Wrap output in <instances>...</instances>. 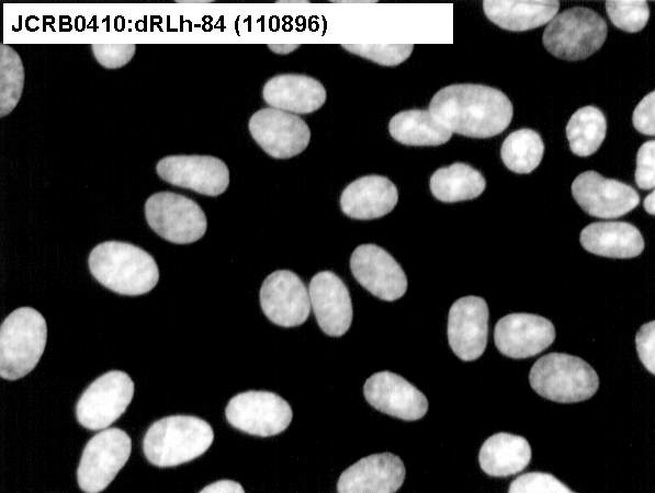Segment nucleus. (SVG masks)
Segmentation results:
<instances>
[{"mask_svg":"<svg viewBox=\"0 0 655 493\" xmlns=\"http://www.w3.org/2000/svg\"><path fill=\"white\" fill-rule=\"evenodd\" d=\"M643 206L650 215L654 216V214H655V192L654 191L652 193H650L644 198Z\"/></svg>","mask_w":655,"mask_h":493,"instance_id":"40","label":"nucleus"},{"mask_svg":"<svg viewBox=\"0 0 655 493\" xmlns=\"http://www.w3.org/2000/svg\"><path fill=\"white\" fill-rule=\"evenodd\" d=\"M149 227L165 240L187 244L200 240L207 220L201 206L192 198L173 192H158L145 203Z\"/></svg>","mask_w":655,"mask_h":493,"instance_id":"7","label":"nucleus"},{"mask_svg":"<svg viewBox=\"0 0 655 493\" xmlns=\"http://www.w3.org/2000/svg\"><path fill=\"white\" fill-rule=\"evenodd\" d=\"M572 195L584 211L603 219L624 216L640 203L639 193L631 185L596 171L577 175L572 183Z\"/></svg>","mask_w":655,"mask_h":493,"instance_id":"13","label":"nucleus"},{"mask_svg":"<svg viewBox=\"0 0 655 493\" xmlns=\"http://www.w3.org/2000/svg\"><path fill=\"white\" fill-rule=\"evenodd\" d=\"M300 45H268V48L275 54L279 55H287L295 49H297Z\"/></svg>","mask_w":655,"mask_h":493,"instance_id":"39","label":"nucleus"},{"mask_svg":"<svg viewBox=\"0 0 655 493\" xmlns=\"http://www.w3.org/2000/svg\"><path fill=\"white\" fill-rule=\"evenodd\" d=\"M553 323L532 313H510L495 325L494 340L498 351L510 358L522 359L538 355L555 340Z\"/></svg>","mask_w":655,"mask_h":493,"instance_id":"17","label":"nucleus"},{"mask_svg":"<svg viewBox=\"0 0 655 493\" xmlns=\"http://www.w3.org/2000/svg\"><path fill=\"white\" fill-rule=\"evenodd\" d=\"M156 171L169 184L206 196H218L229 185L227 165L213 156H168L158 161Z\"/></svg>","mask_w":655,"mask_h":493,"instance_id":"12","label":"nucleus"},{"mask_svg":"<svg viewBox=\"0 0 655 493\" xmlns=\"http://www.w3.org/2000/svg\"><path fill=\"white\" fill-rule=\"evenodd\" d=\"M47 340L44 317L34 308L21 307L12 311L0 329V376L16 380L34 369Z\"/></svg>","mask_w":655,"mask_h":493,"instance_id":"4","label":"nucleus"},{"mask_svg":"<svg viewBox=\"0 0 655 493\" xmlns=\"http://www.w3.org/2000/svg\"><path fill=\"white\" fill-rule=\"evenodd\" d=\"M310 307L320 329L329 336H341L350 328L353 309L349 290L339 276L323 271L308 287Z\"/></svg>","mask_w":655,"mask_h":493,"instance_id":"19","label":"nucleus"},{"mask_svg":"<svg viewBox=\"0 0 655 493\" xmlns=\"http://www.w3.org/2000/svg\"><path fill=\"white\" fill-rule=\"evenodd\" d=\"M510 493H572L573 490L551 473L529 472L511 481Z\"/></svg>","mask_w":655,"mask_h":493,"instance_id":"33","label":"nucleus"},{"mask_svg":"<svg viewBox=\"0 0 655 493\" xmlns=\"http://www.w3.org/2000/svg\"><path fill=\"white\" fill-rule=\"evenodd\" d=\"M607 34L603 18L589 8L575 7L556 14L549 22L542 42L554 57L577 61L600 49Z\"/></svg>","mask_w":655,"mask_h":493,"instance_id":"6","label":"nucleus"},{"mask_svg":"<svg viewBox=\"0 0 655 493\" xmlns=\"http://www.w3.org/2000/svg\"><path fill=\"white\" fill-rule=\"evenodd\" d=\"M350 268L359 284L382 300H397L407 290V277L402 266L376 244L357 246L350 257Z\"/></svg>","mask_w":655,"mask_h":493,"instance_id":"15","label":"nucleus"},{"mask_svg":"<svg viewBox=\"0 0 655 493\" xmlns=\"http://www.w3.org/2000/svg\"><path fill=\"white\" fill-rule=\"evenodd\" d=\"M560 9L558 1H493L483 2L485 15L500 28L523 32L549 23Z\"/></svg>","mask_w":655,"mask_h":493,"instance_id":"25","label":"nucleus"},{"mask_svg":"<svg viewBox=\"0 0 655 493\" xmlns=\"http://www.w3.org/2000/svg\"><path fill=\"white\" fill-rule=\"evenodd\" d=\"M544 144L535 130L522 128L512 131L504 140L500 157L504 164L512 172L527 174L541 162Z\"/></svg>","mask_w":655,"mask_h":493,"instance_id":"29","label":"nucleus"},{"mask_svg":"<svg viewBox=\"0 0 655 493\" xmlns=\"http://www.w3.org/2000/svg\"><path fill=\"white\" fill-rule=\"evenodd\" d=\"M91 49L97 61L108 69L121 68L133 58L136 46L134 44H94Z\"/></svg>","mask_w":655,"mask_h":493,"instance_id":"34","label":"nucleus"},{"mask_svg":"<svg viewBox=\"0 0 655 493\" xmlns=\"http://www.w3.org/2000/svg\"><path fill=\"white\" fill-rule=\"evenodd\" d=\"M260 305L266 317L284 328L304 323L310 311L308 289L294 272L271 273L260 288Z\"/></svg>","mask_w":655,"mask_h":493,"instance_id":"14","label":"nucleus"},{"mask_svg":"<svg viewBox=\"0 0 655 493\" xmlns=\"http://www.w3.org/2000/svg\"><path fill=\"white\" fill-rule=\"evenodd\" d=\"M429 112L452 134L471 138L499 135L513 115L512 103L504 92L473 83L442 88L432 96Z\"/></svg>","mask_w":655,"mask_h":493,"instance_id":"1","label":"nucleus"},{"mask_svg":"<svg viewBox=\"0 0 655 493\" xmlns=\"http://www.w3.org/2000/svg\"><path fill=\"white\" fill-rule=\"evenodd\" d=\"M635 183L642 190L655 186V141L644 142L636 154Z\"/></svg>","mask_w":655,"mask_h":493,"instance_id":"35","label":"nucleus"},{"mask_svg":"<svg viewBox=\"0 0 655 493\" xmlns=\"http://www.w3.org/2000/svg\"><path fill=\"white\" fill-rule=\"evenodd\" d=\"M214 440L212 426L193 415H170L156 421L143 439L146 459L160 468L176 467L203 455Z\"/></svg>","mask_w":655,"mask_h":493,"instance_id":"3","label":"nucleus"},{"mask_svg":"<svg viewBox=\"0 0 655 493\" xmlns=\"http://www.w3.org/2000/svg\"><path fill=\"white\" fill-rule=\"evenodd\" d=\"M655 92L646 94L633 111L632 123L634 128L647 136L655 135Z\"/></svg>","mask_w":655,"mask_h":493,"instance_id":"37","label":"nucleus"},{"mask_svg":"<svg viewBox=\"0 0 655 493\" xmlns=\"http://www.w3.org/2000/svg\"><path fill=\"white\" fill-rule=\"evenodd\" d=\"M201 493H244L245 490L240 483L233 480H219L203 488Z\"/></svg>","mask_w":655,"mask_h":493,"instance_id":"38","label":"nucleus"},{"mask_svg":"<svg viewBox=\"0 0 655 493\" xmlns=\"http://www.w3.org/2000/svg\"><path fill=\"white\" fill-rule=\"evenodd\" d=\"M341 47L353 55L366 58L377 65L393 67L404 62L413 53L414 45L351 44Z\"/></svg>","mask_w":655,"mask_h":493,"instance_id":"32","label":"nucleus"},{"mask_svg":"<svg viewBox=\"0 0 655 493\" xmlns=\"http://www.w3.org/2000/svg\"><path fill=\"white\" fill-rule=\"evenodd\" d=\"M606 12L616 27L628 33L643 30L650 19L646 1H606Z\"/></svg>","mask_w":655,"mask_h":493,"instance_id":"31","label":"nucleus"},{"mask_svg":"<svg viewBox=\"0 0 655 493\" xmlns=\"http://www.w3.org/2000/svg\"><path fill=\"white\" fill-rule=\"evenodd\" d=\"M488 319V306L481 297H462L451 306L448 340L460 359L472 362L483 355L487 345Z\"/></svg>","mask_w":655,"mask_h":493,"instance_id":"16","label":"nucleus"},{"mask_svg":"<svg viewBox=\"0 0 655 493\" xmlns=\"http://www.w3.org/2000/svg\"><path fill=\"white\" fill-rule=\"evenodd\" d=\"M485 187L486 180L483 174L463 162L440 168L430 177L432 195L443 203L476 198Z\"/></svg>","mask_w":655,"mask_h":493,"instance_id":"27","label":"nucleus"},{"mask_svg":"<svg viewBox=\"0 0 655 493\" xmlns=\"http://www.w3.org/2000/svg\"><path fill=\"white\" fill-rule=\"evenodd\" d=\"M529 382L539 395L558 403L585 401L599 387L596 370L580 357L565 353L540 357L530 369Z\"/></svg>","mask_w":655,"mask_h":493,"instance_id":"5","label":"nucleus"},{"mask_svg":"<svg viewBox=\"0 0 655 493\" xmlns=\"http://www.w3.org/2000/svg\"><path fill=\"white\" fill-rule=\"evenodd\" d=\"M571 151L579 157L595 153L607 134V119L602 111L592 105L578 108L566 125Z\"/></svg>","mask_w":655,"mask_h":493,"instance_id":"28","label":"nucleus"},{"mask_svg":"<svg viewBox=\"0 0 655 493\" xmlns=\"http://www.w3.org/2000/svg\"><path fill=\"white\" fill-rule=\"evenodd\" d=\"M225 415L233 427L250 435L268 437L285 431L293 412L290 404L276 393L250 390L233 397Z\"/></svg>","mask_w":655,"mask_h":493,"instance_id":"10","label":"nucleus"},{"mask_svg":"<svg viewBox=\"0 0 655 493\" xmlns=\"http://www.w3.org/2000/svg\"><path fill=\"white\" fill-rule=\"evenodd\" d=\"M639 358L644 367L655 374V321L643 324L635 335Z\"/></svg>","mask_w":655,"mask_h":493,"instance_id":"36","label":"nucleus"},{"mask_svg":"<svg viewBox=\"0 0 655 493\" xmlns=\"http://www.w3.org/2000/svg\"><path fill=\"white\" fill-rule=\"evenodd\" d=\"M363 393L374 409L404 421L419 420L428 411L426 395L402 376L387 370L370 376Z\"/></svg>","mask_w":655,"mask_h":493,"instance_id":"18","label":"nucleus"},{"mask_svg":"<svg viewBox=\"0 0 655 493\" xmlns=\"http://www.w3.org/2000/svg\"><path fill=\"white\" fill-rule=\"evenodd\" d=\"M397 202V187L382 175L359 177L351 182L340 196L342 213L360 220L381 218L391 213Z\"/></svg>","mask_w":655,"mask_h":493,"instance_id":"22","label":"nucleus"},{"mask_svg":"<svg viewBox=\"0 0 655 493\" xmlns=\"http://www.w3.org/2000/svg\"><path fill=\"white\" fill-rule=\"evenodd\" d=\"M134 389L132 378L122 370H111L98 377L77 402L79 424L90 431L108 428L125 412Z\"/></svg>","mask_w":655,"mask_h":493,"instance_id":"9","label":"nucleus"},{"mask_svg":"<svg viewBox=\"0 0 655 493\" xmlns=\"http://www.w3.org/2000/svg\"><path fill=\"white\" fill-rule=\"evenodd\" d=\"M403 460L391 452L364 457L347 468L338 479L340 493H393L405 479Z\"/></svg>","mask_w":655,"mask_h":493,"instance_id":"20","label":"nucleus"},{"mask_svg":"<svg viewBox=\"0 0 655 493\" xmlns=\"http://www.w3.org/2000/svg\"><path fill=\"white\" fill-rule=\"evenodd\" d=\"M531 460L528 440L510 433H496L482 445L478 454L481 469L490 477L504 478L521 472Z\"/></svg>","mask_w":655,"mask_h":493,"instance_id":"24","label":"nucleus"},{"mask_svg":"<svg viewBox=\"0 0 655 493\" xmlns=\"http://www.w3.org/2000/svg\"><path fill=\"white\" fill-rule=\"evenodd\" d=\"M262 98L273 108L292 114H309L324 105L327 92L321 82L313 77L283 73L264 83Z\"/></svg>","mask_w":655,"mask_h":493,"instance_id":"21","label":"nucleus"},{"mask_svg":"<svg viewBox=\"0 0 655 493\" xmlns=\"http://www.w3.org/2000/svg\"><path fill=\"white\" fill-rule=\"evenodd\" d=\"M391 136L407 146H440L452 133L429 110H408L395 114L388 124Z\"/></svg>","mask_w":655,"mask_h":493,"instance_id":"26","label":"nucleus"},{"mask_svg":"<svg viewBox=\"0 0 655 493\" xmlns=\"http://www.w3.org/2000/svg\"><path fill=\"white\" fill-rule=\"evenodd\" d=\"M581 246L596 255L631 259L644 250L640 230L624 221H599L586 226L579 237Z\"/></svg>","mask_w":655,"mask_h":493,"instance_id":"23","label":"nucleus"},{"mask_svg":"<svg viewBox=\"0 0 655 493\" xmlns=\"http://www.w3.org/2000/svg\"><path fill=\"white\" fill-rule=\"evenodd\" d=\"M249 131L262 150L275 159H289L303 152L310 141V129L296 114L273 107L253 113Z\"/></svg>","mask_w":655,"mask_h":493,"instance_id":"11","label":"nucleus"},{"mask_svg":"<svg viewBox=\"0 0 655 493\" xmlns=\"http://www.w3.org/2000/svg\"><path fill=\"white\" fill-rule=\"evenodd\" d=\"M89 270L93 277L120 295L138 296L158 283L155 259L142 248L123 241H105L90 252Z\"/></svg>","mask_w":655,"mask_h":493,"instance_id":"2","label":"nucleus"},{"mask_svg":"<svg viewBox=\"0 0 655 493\" xmlns=\"http://www.w3.org/2000/svg\"><path fill=\"white\" fill-rule=\"evenodd\" d=\"M24 87V67L19 54L9 45L0 46V115L14 110Z\"/></svg>","mask_w":655,"mask_h":493,"instance_id":"30","label":"nucleus"},{"mask_svg":"<svg viewBox=\"0 0 655 493\" xmlns=\"http://www.w3.org/2000/svg\"><path fill=\"white\" fill-rule=\"evenodd\" d=\"M132 439L117 427L104 428L87 443L77 470L79 488L87 493L103 491L129 458Z\"/></svg>","mask_w":655,"mask_h":493,"instance_id":"8","label":"nucleus"}]
</instances>
